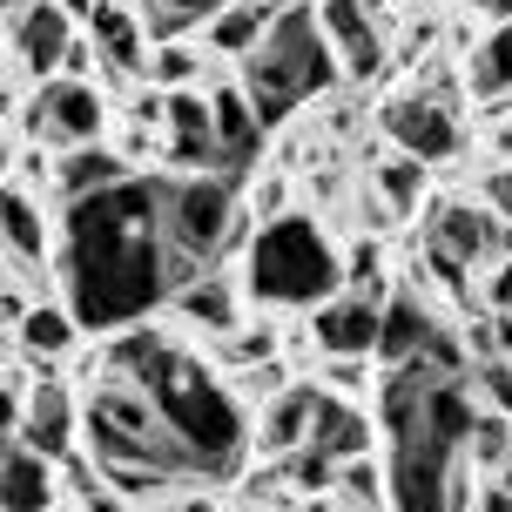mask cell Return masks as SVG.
Listing matches in <instances>:
<instances>
[{"instance_id":"obj_45","label":"cell","mask_w":512,"mask_h":512,"mask_svg":"<svg viewBox=\"0 0 512 512\" xmlns=\"http://www.w3.org/2000/svg\"><path fill=\"white\" fill-rule=\"evenodd\" d=\"M0 176H7V142H0Z\"/></svg>"},{"instance_id":"obj_11","label":"cell","mask_w":512,"mask_h":512,"mask_svg":"<svg viewBox=\"0 0 512 512\" xmlns=\"http://www.w3.org/2000/svg\"><path fill=\"white\" fill-rule=\"evenodd\" d=\"M499 250H506V230H499L492 209L465 203V196L432 209V256H445L452 270H472V263H486V256H499Z\"/></svg>"},{"instance_id":"obj_12","label":"cell","mask_w":512,"mask_h":512,"mask_svg":"<svg viewBox=\"0 0 512 512\" xmlns=\"http://www.w3.org/2000/svg\"><path fill=\"white\" fill-rule=\"evenodd\" d=\"M14 445H27L34 459H68V445H75V398H68V384H34L21 398V425H14Z\"/></svg>"},{"instance_id":"obj_26","label":"cell","mask_w":512,"mask_h":512,"mask_svg":"<svg viewBox=\"0 0 512 512\" xmlns=\"http://www.w3.org/2000/svg\"><path fill=\"white\" fill-rule=\"evenodd\" d=\"M472 95H512V21H499L472 54Z\"/></svg>"},{"instance_id":"obj_30","label":"cell","mask_w":512,"mask_h":512,"mask_svg":"<svg viewBox=\"0 0 512 512\" xmlns=\"http://www.w3.org/2000/svg\"><path fill=\"white\" fill-rule=\"evenodd\" d=\"M465 459L479 465H506L512 459V425L492 411V418H472V445H465Z\"/></svg>"},{"instance_id":"obj_24","label":"cell","mask_w":512,"mask_h":512,"mask_svg":"<svg viewBox=\"0 0 512 512\" xmlns=\"http://www.w3.org/2000/svg\"><path fill=\"white\" fill-rule=\"evenodd\" d=\"M0 243L21 256V263H41V250H48V223H41L34 196H21V189H0Z\"/></svg>"},{"instance_id":"obj_29","label":"cell","mask_w":512,"mask_h":512,"mask_svg":"<svg viewBox=\"0 0 512 512\" xmlns=\"http://www.w3.org/2000/svg\"><path fill=\"white\" fill-rule=\"evenodd\" d=\"M378 189H384V203L398 209V216H411V203L425 196V162H411V155L378 162Z\"/></svg>"},{"instance_id":"obj_6","label":"cell","mask_w":512,"mask_h":512,"mask_svg":"<svg viewBox=\"0 0 512 512\" xmlns=\"http://www.w3.org/2000/svg\"><path fill=\"white\" fill-rule=\"evenodd\" d=\"M243 290L256 304H331L337 283H344V263H337L331 236L317 230L310 216H270L250 243V270H243Z\"/></svg>"},{"instance_id":"obj_37","label":"cell","mask_w":512,"mask_h":512,"mask_svg":"<svg viewBox=\"0 0 512 512\" xmlns=\"http://www.w3.org/2000/svg\"><path fill=\"white\" fill-rule=\"evenodd\" d=\"M61 68H68L61 81H88V75H95V48H88V41H68V54H61Z\"/></svg>"},{"instance_id":"obj_7","label":"cell","mask_w":512,"mask_h":512,"mask_svg":"<svg viewBox=\"0 0 512 512\" xmlns=\"http://www.w3.org/2000/svg\"><path fill=\"white\" fill-rule=\"evenodd\" d=\"M236 230V176H182L162 182V270L169 297L182 283L216 270V256Z\"/></svg>"},{"instance_id":"obj_18","label":"cell","mask_w":512,"mask_h":512,"mask_svg":"<svg viewBox=\"0 0 512 512\" xmlns=\"http://www.w3.org/2000/svg\"><path fill=\"white\" fill-rule=\"evenodd\" d=\"M209 142H216V162H230V169L256 162V149H263V122L250 115L243 88H223V95H209Z\"/></svg>"},{"instance_id":"obj_40","label":"cell","mask_w":512,"mask_h":512,"mask_svg":"<svg viewBox=\"0 0 512 512\" xmlns=\"http://www.w3.org/2000/svg\"><path fill=\"white\" fill-rule=\"evenodd\" d=\"M331 384H337V391H358V384H364V371H358L351 358H331Z\"/></svg>"},{"instance_id":"obj_2","label":"cell","mask_w":512,"mask_h":512,"mask_svg":"<svg viewBox=\"0 0 512 512\" xmlns=\"http://www.w3.org/2000/svg\"><path fill=\"white\" fill-rule=\"evenodd\" d=\"M472 384L438 378L425 364H398L384 378V432H391V465H384V499L391 512H465L472 506Z\"/></svg>"},{"instance_id":"obj_19","label":"cell","mask_w":512,"mask_h":512,"mask_svg":"<svg viewBox=\"0 0 512 512\" xmlns=\"http://www.w3.org/2000/svg\"><path fill=\"white\" fill-rule=\"evenodd\" d=\"M54 506V465L27 445H0V512H48Z\"/></svg>"},{"instance_id":"obj_14","label":"cell","mask_w":512,"mask_h":512,"mask_svg":"<svg viewBox=\"0 0 512 512\" xmlns=\"http://www.w3.org/2000/svg\"><path fill=\"white\" fill-rule=\"evenodd\" d=\"M68 41H75V21H68L54 0H34V7H21V14H14V54H21L27 75L54 81V68H61Z\"/></svg>"},{"instance_id":"obj_32","label":"cell","mask_w":512,"mask_h":512,"mask_svg":"<svg viewBox=\"0 0 512 512\" xmlns=\"http://www.w3.org/2000/svg\"><path fill=\"white\" fill-rule=\"evenodd\" d=\"M465 384H479L492 405H499V418H512V358H486V364H479V371H472Z\"/></svg>"},{"instance_id":"obj_33","label":"cell","mask_w":512,"mask_h":512,"mask_svg":"<svg viewBox=\"0 0 512 512\" xmlns=\"http://www.w3.org/2000/svg\"><path fill=\"white\" fill-rule=\"evenodd\" d=\"M270 351H277V337H270V331H230V337H223V358L243 364V371L270 364Z\"/></svg>"},{"instance_id":"obj_10","label":"cell","mask_w":512,"mask_h":512,"mask_svg":"<svg viewBox=\"0 0 512 512\" xmlns=\"http://www.w3.org/2000/svg\"><path fill=\"white\" fill-rule=\"evenodd\" d=\"M384 135L411 155V162H445V155H459V115L432 95H398V102H384Z\"/></svg>"},{"instance_id":"obj_1","label":"cell","mask_w":512,"mask_h":512,"mask_svg":"<svg viewBox=\"0 0 512 512\" xmlns=\"http://www.w3.org/2000/svg\"><path fill=\"white\" fill-rule=\"evenodd\" d=\"M61 283L75 331H122L169 297L162 270V176H128L102 196L68 203V243H61Z\"/></svg>"},{"instance_id":"obj_43","label":"cell","mask_w":512,"mask_h":512,"mask_svg":"<svg viewBox=\"0 0 512 512\" xmlns=\"http://www.w3.org/2000/svg\"><path fill=\"white\" fill-rule=\"evenodd\" d=\"M472 512H512V499H506V492H486V499H479Z\"/></svg>"},{"instance_id":"obj_16","label":"cell","mask_w":512,"mask_h":512,"mask_svg":"<svg viewBox=\"0 0 512 512\" xmlns=\"http://www.w3.org/2000/svg\"><path fill=\"white\" fill-rule=\"evenodd\" d=\"M364 445H371V432H364L358 405H344V398H324L317 391V405H310V432H304V452H317V459H364Z\"/></svg>"},{"instance_id":"obj_17","label":"cell","mask_w":512,"mask_h":512,"mask_svg":"<svg viewBox=\"0 0 512 512\" xmlns=\"http://www.w3.org/2000/svg\"><path fill=\"white\" fill-rule=\"evenodd\" d=\"M438 331V317L411 290H398L391 304H378V358L398 371V364H418V351H425V337Z\"/></svg>"},{"instance_id":"obj_20","label":"cell","mask_w":512,"mask_h":512,"mask_svg":"<svg viewBox=\"0 0 512 512\" xmlns=\"http://www.w3.org/2000/svg\"><path fill=\"white\" fill-rule=\"evenodd\" d=\"M162 122H169V149H176L182 169H203V162H216V142H209V95H196V88H176V95H162Z\"/></svg>"},{"instance_id":"obj_34","label":"cell","mask_w":512,"mask_h":512,"mask_svg":"<svg viewBox=\"0 0 512 512\" xmlns=\"http://www.w3.org/2000/svg\"><path fill=\"white\" fill-rule=\"evenodd\" d=\"M337 486H344V499H351V506H364V512L378 506V472H371L364 459H344V465H337Z\"/></svg>"},{"instance_id":"obj_21","label":"cell","mask_w":512,"mask_h":512,"mask_svg":"<svg viewBox=\"0 0 512 512\" xmlns=\"http://www.w3.org/2000/svg\"><path fill=\"white\" fill-rule=\"evenodd\" d=\"M88 48L108 54V68H122V75L149 68V54H142V21L128 14L122 0H95V14H88Z\"/></svg>"},{"instance_id":"obj_28","label":"cell","mask_w":512,"mask_h":512,"mask_svg":"<svg viewBox=\"0 0 512 512\" xmlns=\"http://www.w3.org/2000/svg\"><path fill=\"white\" fill-rule=\"evenodd\" d=\"M230 0H142V21H149V34H182V27H196V21H216Z\"/></svg>"},{"instance_id":"obj_27","label":"cell","mask_w":512,"mask_h":512,"mask_svg":"<svg viewBox=\"0 0 512 512\" xmlns=\"http://www.w3.org/2000/svg\"><path fill=\"white\" fill-rule=\"evenodd\" d=\"M21 344L34 351V358H61V351L75 344V317H68V310H54V304L21 310Z\"/></svg>"},{"instance_id":"obj_15","label":"cell","mask_w":512,"mask_h":512,"mask_svg":"<svg viewBox=\"0 0 512 512\" xmlns=\"http://www.w3.org/2000/svg\"><path fill=\"white\" fill-rule=\"evenodd\" d=\"M176 310L196 324V331L230 337L236 317H243V283H236L230 270H203L196 283H182V290H176Z\"/></svg>"},{"instance_id":"obj_35","label":"cell","mask_w":512,"mask_h":512,"mask_svg":"<svg viewBox=\"0 0 512 512\" xmlns=\"http://www.w3.org/2000/svg\"><path fill=\"white\" fill-rule=\"evenodd\" d=\"M290 479H297L304 492H324V486L337 479V465H331V459H317V452H304V445H297V452H290Z\"/></svg>"},{"instance_id":"obj_23","label":"cell","mask_w":512,"mask_h":512,"mask_svg":"<svg viewBox=\"0 0 512 512\" xmlns=\"http://www.w3.org/2000/svg\"><path fill=\"white\" fill-rule=\"evenodd\" d=\"M310 405H317V391H310V384L277 391L270 411H263V425H256V452H297L304 432H310Z\"/></svg>"},{"instance_id":"obj_42","label":"cell","mask_w":512,"mask_h":512,"mask_svg":"<svg viewBox=\"0 0 512 512\" xmlns=\"http://www.w3.org/2000/svg\"><path fill=\"white\" fill-rule=\"evenodd\" d=\"M54 7H61V14H68V21H75V14H81V21H88V14H95V0H54Z\"/></svg>"},{"instance_id":"obj_9","label":"cell","mask_w":512,"mask_h":512,"mask_svg":"<svg viewBox=\"0 0 512 512\" xmlns=\"http://www.w3.org/2000/svg\"><path fill=\"white\" fill-rule=\"evenodd\" d=\"M310 14H317V34H324V48H331L337 75L371 81L384 68V34H378V21H371L364 0H317Z\"/></svg>"},{"instance_id":"obj_46","label":"cell","mask_w":512,"mask_h":512,"mask_svg":"<svg viewBox=\"0 0 512 512\" xmlns=\"http://www.w3.org/2000/svg\"><path fill=\"white\" fill-rule=\"evenodd\" d=\"M0 7H21V0H0Z\"/></svg>"},{"instance_id":"obj_5","label":"cell","mask_w":512,"mask_h":512,"mask_svg":"<svg viewBox=\"0 0 512 512\" xmlns=\"http://www.w3.org/2000/svg\"><path fill=\"white\" fill-rule=\"evenodd\" d=\"M88 445L102 459L115 492H162V479H189L176 438L162 432V418L149 411L142 391L128 384H102L88 405Z\"/></svg>"},{"instance_id":"obj_41","label":"cell","mask_w":512,"mask_h":512,"mask_svg":"<svg viewBox=\"0 0 512 512\" xmlns=\"http://www.w3.org/2000/svg\"><path fill=\"white\" fill-rule=\"evenodd\" d=\"M81 499H88V512H122V506H115V499H108L102 486H88V492H81Z\"/></svg>"},{"instance_id":"obj_13","label":"cell","mask_w":512,"mask_h":512,"mask_svg":"<svg viewBox=\"0 0 512 512\" xmlns=\"http://www.w3.org/2000/svg\"><path fill=\"white\" fill-rule=\"evenodd\" d=\"M310 337H317L331 358L364 364L371 351H378V297L351 290V297H331V304H317V324H310Z\"/></svg>"},{"instance_id":"obj_3","label":"cell","mask_w":512,"mask_h":512,"mask_svg":"<svg viewBox=\"0 0 512 512\" xmlns=\"http://www.w3.org/2000/svg\"><path fill=\"white\" fill-rule=\"evenodd\" d=\"M108 364H115V384H128V391L149 398V411L162 418V432L176 438V452H182L189 472H203V479L236 472L250 425H243V405L209 378L203 364L176 358L155 331H128Z\"/></svg>"},{"instance_id":"obj_8","label":"cell","mask_w":512,"mask_h":512,"mask_svg":"<svg viewBox=\"0 0 512 512\" xmlns=\"http://www.w3.org/2000/svg\"><path fill=\"white\" fill-rule=\"evenodd\" d=\"M102 122H108V102L95 81H41V95L27 108V135L34 142H54V149H88L102 142Z\"/></svg>"},{"instance_id":"obj_4","label":"cell","mask_w":512,"mask_h":512,"mask_svg":"<svg viewBox=\"0 0 512 512\" xmlns=\"http://www.w3.org/2000/svg\"><path fill=\"white\" fill-rule=\"evenodd\" d=\"M337 81V61L331 48H324V34H317V14L310 7H277L270 14V27L256 34V48L243 54V102H250V115L263 128L283 122L290 108H304L310 95H324Z\"/></svg>"},{"instance_id":"obj_31","label":"cell","mask_w":512,"mask_h":512,"mask_svg":"<svg viewBox=\"0 0 512 512\" xmlns=\"http://www.w3.org/2000/svg\"><path fill=\"white\" fill-rule=\"evenodd\" d=\"M149 75L162 81L169 95H176V88H189V81H196V54L182 48V41H162V48L149 54Z\"/></svg>"},{"instance_id":"obj_39","label":"cell","mask_w":512,"mask_h":512,"mask_svg":"<svg viewBox=\"0 0 512 512\" xmlns=\"http://www.w3.org/2000/svg\"><path fill=\"white\" fill-rule=\"evenodd\" d=\"M344 277H358V290L371 297V283H378V250H371V243H358V256H351V270H344Z\"/></svg>"},{"instance_id":"obj_36","label":"cell","mask_w":512,"mask_h":512,"mask_svg":"<svg viewBox=\"0 0 512 512\" xmlns=\"http://www.w3.org/2000/svg\"><path fill=\"white\" fill-rule=\"evenodd\" d=\"M492 304H499V317H492L499 324V351H512V263L492 277Z\"/></svg>"},{"instance_id":"obj_44","label":"cell","mask_w":512,"mask_h":512,"mask_svg":"<svg viewBox=\"0 0 512 512\" xmlns=\"http://www.w3.org/2000/svg\"><path fill=\"white\" fill-rule=\"evenodd\" d=\"M486 14H499V21H512V0H479Z\"/></svg>"},{"instance_id":"obj_38","label":"cell","mask_w":512,"mask_h":512,"mask_svg":"<svg viewBox=\"0 0 512 512\" xmlns=\"http://www.w3.org/2000/svg\"><path fill=\"white\" fill-rule=\"evenodd\" d=\"M14 425H21V391L0 384V445H14Z\"/></svg>"},{"instance_id":"obj_22","label":"cell","mask_w":512,"mask_h":512,"mask_svg":"<svg viewBox=\"0 0 512 512\" xmlns=\"http://www.w3.org/2000/svg\"><path fill=\"white\" fill-rule=\"evenodd\" d=\"M54 182H61V196H68V203H81V196H102V189L128 182V162L115 149H102V142H88V149H68V155H61Z\"/></svg>"},{"instance_id":"obj_25","label":"cell","mask_w":512,"mask_h":512,"mask_svg":"<svg viewBox=\"0 0 512 512\" xmlns=\"http://www.w3.org/2000/svg\"><path fill=\"white\" fill-rule=\"evenodd\" d=\"M270 14H277V0H230V7L209 21V48L216 54H250L256 34L270 27Z\"/></svg>"}]
</instances>
